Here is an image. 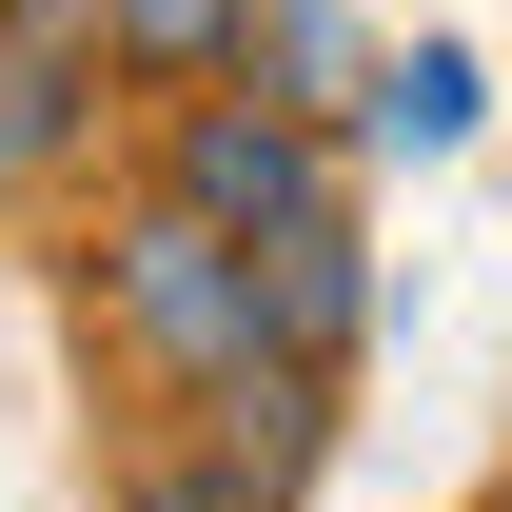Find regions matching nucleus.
I'll list each match as a JSON object with an SVG mask.
<instances>
[{"label": "nucleus", "mask_w": 512, "mask_h": 512, "mask_svg": "<svg viewBox=\"0 0 512 512\" xmlns=\"http://www.w3.org/2000/svg\"><path fill=\"white\" fill-rule=\"evenodd\" d=\"M493 512H512V493H493Z\"/></svg>", "instance_id": "9d476101"}, {"label": "nucleus", "mask_w": 512, "mask_h": 512, "mask_svg": "<svg viewBox=\"0 0 512 512\" xmlns=\"http://www.w3.org/2000/svg\"><path fill=\"white\" fill-rule=\"evenodd\" d=\"M79 99H99V60H40V40H0V197L79 158Z\"/></svg>", "instance_id": "0eeeda50"}, {"label": "nucleus", "mask_w": 512, "mask_h": 512, "mask_svg": "<svg viewBox=\"0 0 512 512\" xmlns=\"http://www.w3.org/2000/svg\"><path fill=\"white\" fill-rule=\"evenodd\" d=\"M237 20H256V0H99V60H119V79H217Z\"/></svg>", "instance_id": "6e6552de"}, {"label": "nucleus", "mask_w": 512, "mask_h": 512, "mask_svg": "<svg viewBox=\"0 0 512 512\" xmlns=\"http://www.w3.org/2000/svg\"><path fill=\"white\" fill-rule=\"evenodd\" d=\"M375 237H355V197H316V217H276V237H256V335H276V355H296V375H355V355H375Z\"/></svg>", "instance_id": "20e7f679"}, {"label": "nucleus", "mask_w": 512, "mask_h": 512, "mask_svg": "<svg viewBox=\"0 0 512 512\" xmlns=\"http://www.w3.org/2000/svg\"><path fill=\"white\" fill-rule=\"evenodd\" d=\"M335 473V375H296V355H256V375L197 394V453L158 473V512H296Z\"/></svg>", "instance_id": "7ed1b4c3"}, {"label": "nucleus", "mask_w": 512, "mask_h": 512, "mask_svg": "<svg viewBox=\"0 0 512 512\" xmlns=\"http://www.w3.org/2000/svg\"><path fill=\"white\" fill-rule=\"evenodd\" d=\"M0 40H40V60H99V0H0Z\"/></svg>", "instance_id": "1a4fd4ad"}, {"label": "nucleus", "mask_w": 512, "mask_h": 512, "mask_svg": "<svg viewBox=\"0 0 512 512\" xmlns=\"http://www.w3.org/2000/svg\"><path fill=\"white\" fill-rule=\"evenodd\" d=\"M335 138H375V158H473V138H493V60H473V40H394Z\"/></svg>", "instance_id": "39448f33"}, {"label": "nucleus", "mask_w": 512, "mask_h": 512, "mask_svg": "<svg viewBox=\"0 0 512 512\" xmlns=\"http://www.w3.org/2000/svg\"><path fill=\"white\" fill-rule=\"evenodd\" d=\"M217 79H237V99H276V119H355V79H375V40H355V0H256Z\"/></svg>", "instance_id": "423d86ee"}, {"label": "nucleus", "mask_w": 512, "mask_h": 512, "mask_svg": "<svg viewBox=\"0 0 512 512\" xmlns=\"http://www.w3.org/2000/svg\"><path fill=\"white\" fill-rule=\"evenodd\" d=\"M158 197H197L217 237H276V217L335 197V119H276V99H237V79H197L178 119H158Z\"/></svg>", "instance_id": "f03ea898"}, {"label": "nucleus", "mask_w": 512, "mask_h": 512, "mask_svg": "<svg viewBox=\"0 0 512 512\" xmlns=\"http://www.w3.org/2000/svg\"><path fill=\"white\" fill-rule=\"evenodd\" d=\"M99 335H119L158 394L256 375V355H276V335H256V237H217L197 197H138L119 237H99Z\"/></svg>", "instance_id": "f257e3e1"}]
</instances>
